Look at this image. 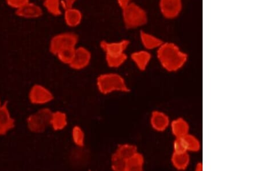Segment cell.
<instances>
[{
  "mask_svg": "<svg viewBox=\"0 0 259 171\" xmlns=\"http://www.w3.org/2000/svg\"><path fill=\"white\" fill-rule=\"evenodd\" d=\"M1 106V99H0V107Z\"/></svg>",
  "mask_w": 259,
  "mask_h": 171,
  "instance_id": "33",
  "label": "cell"
},
{
  "mask_svg": "<svg viewBox=\"0 0 259 171\" xmlns=\"http://www.w3.org/2000/svg\"><path fill=\"white\" fill-rule=\"evenodd\" d=\"M151 126L155 131L162 132L165 131L170 125V119L163 112L155 111L151 115Z\"/></svg>",
  "mask_w": 259,
  "mask_h": 171,
  "instance_id": "10",
  "label": "cell"
},
{
  "mask_svg": "<svg viewBox=\"0 0 259 171\" xmlns=\"http://www.w3.org/2000/svg\"><path fill=\"white\" fill-rule=\"evenodd\" d=\"M105 62L108 66L111 68H118L125 63L127 55L126 53L116 55H105Z\"/></svg>",
  "mask_w": 259,
  "mask_h": 171,
  "instance_id": "22",
  "label": "cell"
},
{
  "mask_svg": "<svg viewBox=\"0 0 259 171\" xmlns=\"http://www.w3.org/2000/svg\"><path fill=\"white\" fill-rule=\"evenodd\" d=\"M64 10L65 24L70 27H76L79 26L83 20L82 12L74 7L65 9Z\"/></svg>",
  "mask_w": 259,
  "mask_h": 171,
  "instance_id": "13",
  "label": "cell"
},
{
  "mask_svg": "<svg viewBox=\"0 0 259 171\" xmlns=\"http://www.w3.org/2000/svg\"><path fill=\"white\" fill-rule=\"evenodd\" d=\"M78 0H61L62 7L64 9L73 7Z\"/></svg>",
  "mask_w": 259,
  "mask_h": 171,
  "instance_id": "29",
  "label": "cell"
},
{
  "mask_svg": "<svg viewBox=\"0 0 259 171\" xmlns=\"http://www.w3.org/2000/svg\"><path fill=\"white\" fill-rule=\"evenodd\" d=\"M68 124L67 114L62 111H56L53 113L51 125L55 131L63 130Z\"/></svg>",
  "mask_w": 259,
  "mask_h": 171,
  "instance_id": "19",
  "label": "cell"
},
{
  "mask_svg": "<svg viewBox=\"0 0 259 171\" xmlns=\"http://www.w3.org/2000/svg\"><path fill=\"white\" fill-rule=\"evenodd\" d=\"M79 36L73 33H63L57 34L52 37L50 42V51L52 54L56 55L61 50L76 48Z\"/></svg>",
  "mask_w": 259,
  "mask_h": 171,
  "instance_id": "4",
  "label": "cell"
},
{
  "mask_svg": "<svg viewBox=\"0 0 259 171\" xmlns=\"http://www.w3.org/2000/svg\"><path fill=\"white\" fill-rule=\"evenodd\" d=\"M6 134H7V132L4 131V130H3L1 127H0V136L5 135Z\"/></svg>",
  "mask_w": 259,
  "mask_h": 171,
  "instance_id": "32",
  "label": "cell"
},
{
  "mask_svg": "<svg viewBox=\"0 0 259 171\" xmlns=\"http://www.w3.org/2000/svg\"><path fill=\"white\" fill-rule=\"evenodd\" d=\"M182 138H183L184 143H185L187 152H196L200 150V142L199 141V140L194 136L190 135L189 133Z\"/></svg>",
  "mask_w": 259,
  "mask_h": 171,
  "instance_id": "21",
  "label": "cell"
},
{
  "mask_svg": "<svg viewBox=\"0 0 259 171\" xmlns=\"http://www.w3.org/2000/svg\"><path fill=\"white\" fill-rule=\"evenodd\" d=\"M28 127L31 132L42 133L44 132L49 125L40 115L36 113L31 115L27 119Z\"/></svg>",
  "mask_w": 259,
  "mask_h": 171,
  "instance_id": "15",
  "label": "cell"
},
{
  "mask_svg": "<svg viewBox=\"0 0 259 171\" xmlns=\"http://www.w3.org/2000/svg\"><path fill=\"white\" fill-rule=\"evenodd\" d=\"M196 171H201L203 170V164L202 163H198L197 164H196V168H195Z\"/></svg>",
  "mask_w": 259,
  "mask_h": 171,
  "instance_id": "31",
  "label": "cell"
},
{
  "mask_svg": "<svg viewBox=\"0 0 259 171\" xmlns=\"http://www.w3.org/2000/svg\"><path fill=\"white\" fill-rule=\"evenodd\" d=\"M5 1L9 7L17 9L29 2L30 0H5Z\"/></svg>",
  "mask_w": 259,
  "mask_h": 171,
  "instance_id": "28",
  "label": "cell"
},
{
  "mask_svg": "<svg viewBox=\"0 0 259 171\" xmlns=\"http://www.w3.org/2000/svg\"><path fill=\"white\" fill-rule=\"evenodd\" d=\"M130 45L129 40L124 39L118 42L102 41L101 48L104 52L105 55H116L125 53Z\"/></svg>",
  "mask_w": 259,
  "mask_h": 171,
  "instance_id": "8",
  "label": "cell"
},
{
  "mask_svg": "<svg viewBox=\"0 0 259 171\" xmlns=\"http://www.w3.org/2000/svg\"><path fill=\"white\" fill-rule=\"evenodd\" d=\"M172 163L178 170H185L188 167L190 161L188 152H174L171 158Z\"/></svg>",
  "mask_w": 259,
  "mask_h": 171,
  "instance_id": "17",
  "label": "cell"
},
{
  "mask_svg": "<svg viewBox=\"0 0 259 171\" xmlns=\"http://www.w3.org/2000/svg\"><path fill=\"white\" fill-rule=\"evenodd\" d=\"M98 91L103 95L114 92H129L130 89L124 78L120 74L107 73L101 74L96 79Z\"/></svg>",
  "mask_w": 259,
  "mask_h": 171,
  "instance_id": "2",
  "label": "cell"
},
{
  "mask_svg": "<svg viewBox=\"0 0 259 171\" xmlns=\"http://www.w3.org/2000/svg\"><path fill=\"white\" fill-rule=\"evenodd\" d=\"M42 14V8L35 3L30 1L22 7L16 9V15L17 17L27 19H35L41 17Z\"/></svg>",
  "mask_w": 259,
  "mask_h": 171,
  "instance_id": "9",
  "label": "cell"
},
{
  "mask_svg": "<svg viewBox=\"0 0 259 171\" xmlns=\"http://www.w3.org/2000/svg\"><path fill=\"white\" fill-rule=\"evenodd\" d=\"M144 157L137 152L126 161V171H141L144 166Z\"/></svg>",
  "mask_w": 259,
  "mask_h": 171,
  "instance_id": "18",
  "label": "cell"
},
{
  "mask_svg": "<svg viewBox=\"0 0 259 171\" xmlns=\"http://www.w3.org/2000/svg\"><path fill=\"white\" fill-rule=\"evenodd\" d=\"M71 138L74 144L79 147H83L85 144V133L79 126H74L71 131Z\"/></svg>",
  "mask_w": 259,
  "mask_h": 171,
  "instance_id": "24",
  "label": "cell"
},
{
  "mask_svg": "<svg viewBox=\"0 0 259 171\" xmlns=\"http://www.w3.org/2000/svg\"><path fill=\"white\" fill-rule=\"evenodd\" d=\"M138 152L137 147L135 145L129 144H124L119 145L117 149L114 154L118 156L123 158L127 161L129 158Z\"/></svg>",
  "mask_w": 259,
  "mask_h": 171,
  "instance_id": "20",
  "label": "cell"
},
{
  "mask_svg": "<svg viewBox=\"0 0 259 171\" xmlns=\"http://www.w3.org/2000/svg\"><path fill=\"white\" fill-rule=\"evenodd\" d=\"M159 62L165 70L174 72L182 69L188 60V55L173 42H164L157 50Z\"/></svg>",
  "mask_w": 259,
  "mask_h": 171,
  "instance_id": "1",
  "label": "cell"
},
{
  "mask_svg": "<svg viewBox=\"0 0 259 171\" xmlns=\"http://www.w3.org/2000/svg\"><path fill=\"white\" fill-rule=\"evenodd\" d=\"M121 10L123 23L128 29H136L148 22L147 13L144 9L136 3L130 2Z\"/></svg>",
  "mask_w": 259,
  "mask_h": 171,
  "instance_id": "3",
  "label": "cell"
},
{
  "mask_svg": "<svg viewBox=\"0 0 259 171\" xmlns=\"http://www.w3.org/2000/svg\"><path fill=\"white\" fill-rule=\"evenodd\" d=\"M139 38L142 45L146 51L157 50L164 42L157 36L142 31L139 34Z\"/></svg>",
  "mask_w": 259,
  "mask_h": 171,
  "instance_id": "12",
  "label": "cell"
},
{
  "mask_svg": "<svg viewBox=\"0 0 259 171\" xmlns=\"http://www.w3.org/2000/svg\"><path fill=\"white\" fill-rule=\"evenodd\" d=\"M76 48H66L61 50L57 54L58 60L62 63L69 65L72 61Z\"/></svg>",
  "mask_w": 259,
  "mask_h": 171,
  "instance_id": "25",
  "label": "cell"
},
{
  "mask_svg": "<svg viewBox=\"0 0 259 171\" xmlns=\"http://www.w3.org/2000/svg\"><path fill=\"white\" fill-rule=\"evenodd\" d=\"M152 55L149 51H139L133 52L131 59L136 66L141 71H144L151 61Z\"/></svg>",
  "mask_w": 259,
  "mask_h": 171,
  "instance_id": "11",
  "label": "cell"
},
{
  "mask_svg": "<svg viewBox=\"0 0 259 171\" xmlns=\"http://www.w3.org/2000/svg\"><path fill=\"white\" fill-rule=\"evenodd\" d=\"M43 5L49 13L54 17L62 14L61 0H43Z\"/></svg>",
  "mask_w": 259,
  "mask_h": 171,
  "instance_id": "23",
  "label": "cell"
},
{
  "mask_svg": "<svg viewBox=\"0 0 259 171\" xmlns=\"http://www.w3.org/2000/svg\"><path fill=\"white\" fill-rule=\"evenodd\" d=\"M173 152L180 153V152H187L183 138H176L173 142Z\"/></svg>",
  "mask_w": 259,
  "mask_h": 171,
  "instance_id": "27",
  "label": "cell"
},
{
  "mask_svg": "<svg viewBox=\"0 0 259 171\" xmlns=\"http://www.w3.org/2000/svg\"><path fill=\"white\" fill-rule=\"evenodd\" d=\"M117 1L118 5L120 6V7L121 9H122L129 5L130 2H132V0H117Z\"/></svg>",
  "mask_w": 259,
  "mask_h": 171,
  "instance_id": "30",
  "label": "cell"
},
{
  "mask_svg": "<svg viewBox=\"0 0 259 171\" xmlns=\"http://www.w3.org/2000/svg\"><path fill=\"white\" fill-rule=\"evenodd\" d=\"M111 169L116 171H126V161L115 154H112L111 159Z\"/></svg>",
  "mask_w": 259,
  "mask_h": 171,
  "instance_id": "26",
  "label": "cell"
},
{
  "mask_svg": "<svg viewBox=\"0 0 259 171\" xmlns=\"http://www.w3.org/2000/svg\"><path fill=\"white\" fill-rule=\"evenodd\" d=\"M91 58V53L88 49L84 47L76 48L73 60L69 66L76 70L85 69L89 65Z\"/></svg>",
  "mask_w": 259,
  "mask_h": 171,
  "instance_id": "6",
  "label": "cell"
},
{
  "mask_svg": "<svg viewBox=\"0 0 259 171\" xmlns=\"http://www.w3.org/2000/svg\"><path fill=\"white\" fill-rule=\"evenodd\" d=\"M15 120L12 119L8 108L7 102L0 107V127L6 132L13 129Z\"/></svg>",
  "mask_w": 259,
  "mask_h": 171,
  "instance_id": "16",
  "label": "cell"
},
{
  "mask_svg": "<svg viewBox=\"0 0 259 171\" xmlns=\"http://www.w3.org/2000/svg\"><path fill=\"white\" fill-rule=\"evenodd\" d=\"M171 126L172 133L175 138L183 137L189 133V124L183 118L174 120L172 122Z\"/></svg>",
  "mask_w": 259,
  "mask_h": 171,
  "instance_id": "14",
  "label": "cell"
},
{
  "mask_svg": "<svg viewBox=\"0 0 259 171\" xmlns=\"http://www.w3.org/2000/svg\"><path fill=\"white\" fill-rule=\"evenodd\" d=\"M159 8L162 15L167 19L177 18L183 9L182 0H160Z\"/></svg>",
  "mask_w": 259,
  "mask_h": 171,
  "instance_id": "5",
  "label": "cell"
},
{
  "mask_svg": "<svg viewBox=\"0 0 259 171\" xmlns=\"http://www.w3.org/2000/svg\"><path fill=\"white\" fill-rule=\"evenodd\" d=\"M29 97L31 102L35 104L48 103L54 99V96L51 91H50L46 87L38 85L32 87Z\"/></svg>",
  "mask_w": 259,
  "mask_h": 171,
  "instance_id": "7",
  "label": "cell"
}]
</instances>
